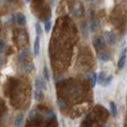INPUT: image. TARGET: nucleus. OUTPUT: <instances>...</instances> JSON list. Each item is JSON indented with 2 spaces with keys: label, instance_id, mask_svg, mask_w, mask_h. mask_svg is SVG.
Returning a JSON list of instances; mask_svg holds the SVG:
<instances>
[{
  "label": "nucleus",
  "instance_id": "1",
  "mask_svg": "<svg viewBox=\"0 0 127 127\" xmlns=\"http://www.w3.org/2000/svg\"><path fill=\"white\" fill-rule=\"evenodd\" d=\"M94 45L97 49H103L107 46V41L105 37L103 36H98L94 39Z\"/></svg>",
  "mask_w": 127,
  "mask_h": 127
},
{
  "label": "nucleus",
  "instance_id": "2",
  "mask_svg": "<svg viewBox=\"0 0 127 127\" xmlns=\"http://www.w3.org/2000/svg\"><path fill=\"white\" fill-rule=\"evenodd\" d=\"M34 85H35V88L38 89V90H42V91H46V90H47L46 82L42 79V78H40V77H37V78L35 79Z\"/></svg>",
  "mask_w": 127,
  "mask_h": 127
},
{
  "label": "nucleus",
  "instance_id": "3",
  "mask_svg": "<svg viewBox=\"0 0 127 127\" xmlns=\"http://www.w3.org/2000/svg\"><path fill=\"white\" fill-rule=\"evenodd\" d=\"M126 54H127V48H125L123 50V52H122L121 57L119 58L118 64H117V65H118L119 68H123V66L125 65V63H126Z\"/></svg>",
  "mask_w": 127,
  "mask_h": 127
},
{
  "label": "nucleus",
  "instance_id": "4",
  "mask_svg": "<svg viewBox=\"0 0 127 127\" xmlns=\"http://www.w3.org/2000/svg\"><path fill=\"white\" fill-rule=\"evenodd\" d=\"M39 51H40V38L37 35L35 40H34V46H33V54H34V56H38L39 55Z\"/></svg>",
  "mask_w": 127,
  "mask_h": 127
},
{
  "label": "nucleus",
  "instance_id": "5",
  "mask_svg": "<svg viewBox=\"0 0 127 127\" xmlns=\"http://www.w3.org/2000/svg\"><path fill=\"white\" fill-rule=\"evenodd\" d=\"M111 58V56L110 52H104V53H101V54L98 56V59H99L100 61H102V62H107V61H109Z\"/></svg>",
  "mask_w": 127,
  "mask_h": 127
},
{
  "label": "nucleus",
  "instance_id": "6",
  "mask_svg": "<svg viewBox=\"0 0 127 127\" xmlns=\"http://www.w3.org/2000/svg\"><path fill=\"white\" fill-rule=\"evenodd\" d=\"M17 22H18V24H19L20 26H25V25H26L27 19H26V17H25V15H24L23 13H19V14L17 15Z\"/></svg>",
  "mask_w": 127,
  "mask_h": 127
},
{
  "label": "nucleus",
  "instance_id": "7",
  "mask_svg": "<svg viewBox=\"0 0 127 127\" xmlns=\"http://www.w3.org/2000/svg\"><path fill=\"white\" fill-rule=\"evenodd\" d=\"M105 34H106V38H107V41H108V43L109 44H113L114 42H115V37H114V34L111 32H105Z\"/></svg>",
  "mask_w": 127,
  "mask_h": 127
},
{
  "label": "nucleus",
  "instance_id": "8",
  "mask_svg": "<svg viewBox=\"0 0 127 127\" xmlns=\"http://www.w3.org/2000/svg\"><path fill=\"white\" fill-rule=\"evenodd\" d=\"M33 68H34V64L32 63L24 64V65L22 66V70H23L24 72H32V70H33Z\"/></svg>",
  "mask_w": 127,
  "mask_h": 127
},
{
  "label": "nucleus",
  "instance_id": "9",
  "mask_svg": "<svg viewBox=\"0 0 127 127\" xmlns=\"http://www.w3.org/2000/svg\"><path fill=\"white\" fill-rule=\"evenodd\" d=\"M29 53H30V49H25V50L20 54V56H19V62H20V63H23V62L25 61V59L27 58V56L29 55Z\"/></svg>",
  "mask_w": 127,
  "mask_h": 127
},
{
  "label": "nucleus",
  "instance_id": "10",
  "mask_svg": "<svg viewBox=\"0 0 127 127\" xmlns=\"http://www.w3.org/2000/svg\"><path fill=\"white\" fill-rule=\"evenodd\" d=\"M106 77H107L106 72H105V71H100V73L97 74V81L102 85L103 82H104V80L106 79Z\"/></svg>",
  "mask_w": 127,
  "mask_h": 127
},
{
  "label": "nucleus",
  "instance_id": "11",
  "mask_svg": "<svg viewBox=\"0 0 127 127\" xmlns=\"http://www.w3.org/2000/svg\"><path fill=\"white\" fill-rule=\"evenodd\" d=\"M34 99L36 101H42L44 99V95L42 93V90H38L37 89L36 91H34Z\"/></svg>",
  "mask_w": 127,
  "mask_h": 127
},
{
  "label": "nucleus",
  "instance_id": "12",
  "mask_svg": "<svg viewBox=\"0 0 127 127\" xmlns=\"http://www.w3.org/2000/svg\"><path fill=\"white\" fill-rule=\"evenodd\" d=\"M23 120H24V115L23 114H20L18 115L16 118H15V126H22V123H23Z\"/></svg>",
  "mask_w": 127,
  "mask_h": 127
},
{
  "label": "nucleus",
  "instance_id": "13",
  "mask_svg": "<svg viewBox=\"0 0 127 127\" xmlns=\"http://www.w3.org/2000/svg\"><path fill=\"white\" fill-rule=\"evenodd\" d=\"M72 14H73V16H79L80 14H81V7H80V5H75V6H73Z\"/></svg>",
  "mask_w": 127,
  "mask_h": 127
},
{
  "label": "nucleus",
  "instance_id": "14",
  "mask_svg": "<svg viewBox=\"0 0 127 127\" xmlns=\"http://www.w3.org/2000/svg\"><path fill=\"white\" fill-rule=\"evenodd\" d=\"M110 107H111V111L112 113V115H116L117 114V108L114 102H111L110 103Z\"/></svg>",
  "mask_w": 127,
  "mask_h": 127
},
{
  "label": "nucleus",
  "instance_id": "15",
  "mask_svg": "<svg viewBox=\"0 0 127 127\" xmlns=\"http://www.w3.org/2000/svg\"><path fill=\"white\" fill-rule=\"evenodd\" d=\"M99 26H100L99 22L93 21V22H91V24H90V29H91L92 32H95V31H97V29L99 28Z\"/></svg>",
  "mask_w": 127,
  "mask_h": 127
},
{
  "label": "nucleus",
  "instance_id": "16",
  "mask_svg": "<svg viewBox=\"0 0 127 127\" xmlns=\"http://www.w3.org/2000/svg\"><path fill=\"white\" fill-rule=\"evenodd\" d=\"M112 81V75H109V76H107L106 77V79L104 80V82H103V86H108V85H110L111 84V82Z\"/></svg>",
  "mask_w": 127,
  "mask_h": 127
},
{
  "label": "nucleus",
  "instance_id": "17",
  "mask_svg": "<svg viewBox=\"0 0 127 127\" xmlns=\"http://www.w3.org/2000/svg\"><path fill=\"white\" fill-rule=\"evenodd\" d=\"M44 29H45V32H50V30H51V21L50 20H48L45 22V25H44Z\"/></svg>",
  "mask_w": 127,
  "mask_h": 127
},
{
  "label": "nucleus",
  "instance_id": "18",
  "mask_svg": "<svg viewBox=\"0 0 127 127\" xmlns=\"http://www.w3.org/2000/svg\"><path fill=\"white\" fill-rule=\"evenodd\" d=\"M43 75H44V77H45V79L46 80L50 79V75H49V71H48L47 66H44V69H43Z\"/></svg>",
  "mask_w": 127,
  "mask_h": 127
},
{
  "label": "nucleus",
  "instance_id": "19",
  "mask_svg": "<svg viewBox=\"0 0 127 127\" xmlns=\"http://www.w3.org/2000/svg\"><path fill=\"white\" fill-rule=\"evenodd\" d=\"M96 83H97V73H93L92 78H91V85H92V87H95Z\"/></svg>",
  "mask_w": 127,
  "mask_h": 127
},
{
  "label": "nucleus",
  "instance_id": "20",
  "mask_svg": "<svg viewBox=\"0 0 127 127\" xmlns=\"http://www.w3.org/2000/svg\"><path fill=\"white\" fill-rule=\"evenodd\" d=\"M35 29H36V33H37V35L40 36V34L42 33V30H41V27H40V25H39L38 23L35 24Z\"/></svg>",
  "mask_w": 127,
  "mask_h": 127
},
{
  "label": "nucleus",
  "instance_id": "21",
  "mask_svg": "<svg viewBox=\"0 0 127 127\" xmlns=\"http://www.w3.org/2000/svg\"><path fill=\"white\" fill-rule=\"evenodd\" d=\"M47 117L49 118V119H55V118H56V115H55V113H54V112L50 111V112H48Z\"/></svg>",
  "mask_w": 127,
  "mask_h": 127
},
{
  "label": "nucleus",
  "instance_id": "22",
  "mask_svg": "<svg viewBox=\"0 0 127 127\" xmlns=\"http://www.w3.org/2000/svg\"><path fill=\"white\" fill-rule=\"evenodd\" d=\"M58 105H59L60 108H64V107L66 106L65 102H64L63 100H59V101H58Z\"/></svg>",
  "mask_w": 127,
  "mask_h": 127
},
{
  "label": "nucleus",
  "instance_id": "23",
  "mask_svg": "<svg viewBox=\"0 0 127 127\" xmlns=\"http://www.w3.org/2000/svg\"><path fill=\"white\" fill-rule=\"evenodd\" d=\"M4 47H5V43H4L3 41H1V46H0V50L4 49Z\"/></svg>",
  "mask_w": 127,
  "mask_h": 127
},
{
  "label": "nucleus",
  "instance_id": "24",
  "mask_svg": "<svg viewBox=\"0 0 127 127\" xmlns=\"http://www.w3.org/2000/svg\"><path fill=\"white\" fill-rule=\"evenodd\" d=\"M2 64H3V59H2V57L0 56V65H1Z\"/></svg>",
  "mask_w": 127,
  "mask_h": 127
},
{
  "label": "nucleus",
  "instance_id": "25",
  "mask_svg": "<svg viewBox=\"0 0 127 127\" xmlns=\"http://www.w3.org/2000/svg\"><path fill=\"white\" fill-rule=\"evenodd\" d=\"M26 1H27V2H30V1H31V0H26Z\"/></svg>",
  "mask_w": 127,
  "mask_h": 127
},
{
  "label": "nucleus",
  "instance_id": "26",
  "mask_svg": "<svg viewBox=\"0 0 127 127\" xmlns=\"http://www.w3.org/2000/svg\"><path fill=\"white\" fill-rule=\"evenodd\" d=\"M88 1H94V0H88Z\"/></svg>",
  "mask_w": 127,
  "mask_h": 127
}]
</instances>
